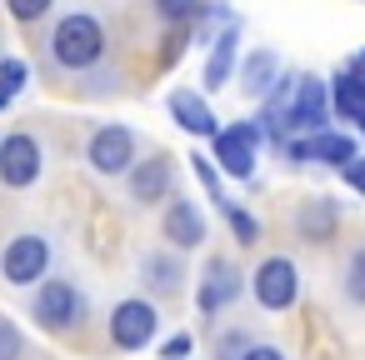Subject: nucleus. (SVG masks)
I'll return each mask as SVG.
<instances>
[{"label": "nucleus", "instance_id": "1", "mask_svg": "<svg viewBox=\"0 0 365 360\" xmlns=\"http://www.w3.org/2000/svg\"><path fill=\"white\" fill-rule=\"evenodd\" d=\"M106 56V26L91 16V11H71L56 21L51 31V61L66 71V76H81V71H96Z\"/></svg>", "mask_w": 365, "mask_h": 360}, {"label": "nucleus", "instance_id": "2", "mask_svg": "<svg viewBox=\"0 0 365 360\" xmlns=\"http://www.w3.org/2000/svg\"><path fill=\"white\" fill-rule=\"evenodd\" d=\"M31 320H36L46 335H71V330H81V320H86V295H81V285L66 280V275H46V280L36 285V295H31Z\"/></svg>", "mask_w": 365, "mask_h": 360}, {"label": "nucleus", "instance_id": "3", "mask_svg": "<svg viewBox=\"0 0 365 360\" xmlns=\"http://www.w3.org/2000/svg\"><path fill=\"white\" fill-rule=\"evenodd\" d=\"M86 165H91L96 175H106V180L130 175V170H135V130L120 125V120L96 125L91 140H86Z\"/></svg>", "mask_w": 365, "mask_h": 360}, {"label": "nucleus", "instance_id": "4", "mask_svg": "<svg viewBox=\"0 0 365 360\" xmlns=\"http://www.w3.org/2000/svg\"><path fill=\"white\" fill-rule=\"evenodd\" d=\"M260 140H265V130L260 125H250V120H235V125H225L215 140H210V160L220 165V175H230V180H255V150H260Z\"/></svg>", "mask_w": 365, "mask_h": 360}, {"label": "nucleus", "instance_id": "5", "mask_svg": "<svg viewBox=\"0 0 365 360\" xmlns=\"http://www.w3.org/2000/svg\"><path fill=\"white\" fill-rule=\"evenodd\" d=\"M0 275H6V285H36L51 275V240L41 230H21L6 240V250H0Z\"/></svg>", "mask_w": 365, "mask_h": 360}, {"label": "nucleus", "instance_id": "6", "mask_svg": "<svg viewBox=\"0 0 365 360\" xmlns=\"http://www.w3.org/2000/svg\"><path fill=\"white\" fill-rule=\"evenodd\" d=\"M41 175H46V145H41V135L11 130L6 140H0V185L31 190Z\"/></svg>", "mask_w": 365, "mask_h": 360}, {"label": "nucleus", "instance_id": "7", "mask_svg": "<svg viewBox=\"0 0 365 360\" xmlns=\"http://www.w3.org/2000/svg\"><path fill=\"white\" fill-rule=\"evenodd\" d=\"M250 295H255V305L260 310H290L295 305V295H300V270H295V260L290 255H265L260 265H255V275H250Z\"/></svg>", "mask_w": 365, "mask_h": 360}, {"label": "nucleus", "instance_id": "8", "mask_svg": "<svg viewBox=\"0 0 365 360\" xmlns=\"http://www.w3.org/2000/svg\"><path fill=\"white\" fill-rule=\"evenodd\" d=\"M106 330H110V345H115V350H145V345L155 340V330H160V310H155L150 300H140V295L115 300Z\"/></svg>", "mask_w": 365, "mask_h": 360}, {"label": "nucleus", "instance_id": "9", "mask_svg": "<svg viewBox=\"0 0 365 360\" xmlns=\"http://www.w3.org/2000/svg\"><path fill=\"white\" fill-rule=\"evenodd\" d=\"M160 235L170 240V250L190 255L210 240V225H205V210L190 200V195H170L165 200V215H160Z\"/></svg>", "mask_w": 365, "mask_h": 360}, {"label": "nucleus", "instance_id": "10", "mask_svg": "<svg viewBox=\"0 0 365 360\" xmlns=\"http://www.w3.org/2000/svg\"><path fill=\"white\" fill-rule=\"evenodd\" d=\"M240 290H245V275L225 255H210L205 275L195 280V305H200V315H220V310H230L240 300Z\"/></svg>", "mask_w": 365, "mask_h": 360}, {"label": "nucleus", "instance_id": "11", "mask_svg": "<svg viewBox=\"0 0 365 360\" xmlns=\"http://www.w3.org/2000/svg\"><path fill=\"white\" fill-rule=\"evenodd\" d=\"M330 115H335L330 81H320V76H300L295 110H290V130H295V135H320V130H330Z\"/></svg>", "mask_w": 365, "mask_h": 360}, {"label": "nucleus", "instance_id": "12", "mask_svg": "<svg viewBox=\"0 0 365 360\" xmlns=\"http://www.w3.org/2000/svg\"><path fill=\"white\" fill-rule=\"evenodd\" d=\"M125 185H130V200H135V205L170 200V195H175V155H170V150H155V155L135 160V170L125 175Z\"/></svg>", "mask_w": 365, "mask_h": 360}, {"label": "nucleus", "instance_id": "13", "mask_svg": "<svg viewBox=\"0 0 365 360\" xmlns=\"http://www.w3.org/2000/svg\"><path fill=\"white\" fill-rule=\"evenodd\" d=\"M165 110H170V120L185 130V135H195V140H215L225 125L215 120V110H210V101L200 96V91H170V101H165Z\"/></svg>", "mask_w": 365, "mask_h": 360}, {"label": "nucleus", "instance_id": "14", "mask_svg": "<svg viewBox=\"0 0 365 360\" xmlns=\"http://www.w3.org/2000/svg\"><path fill=\"white\" fill-rule=\"evenodd\" d=\"M335 230H340V205H335L330 195L300 200V210H295V235H300L305 245H330Z\"/></svg>", "mask_w": 365, "mask_h": 360}, {"label": "nucleus", "instance_id": "15", "mask_svg": "<svg viewBox=\"0 0 365 360\" xmlns=\"http://www.w3.org/2000/svg\"><path fill=\"white\" fill-rule=\"evenodd\" d=\"M235 56H240V21H230L215 41H210V56H205V91H225L230 76H235Z\"/></svg>", "mask_w": 365, "mask_h": 360}, {"label": "nucleus", "instance_id": "16", "mask_svg": "<svg viewBox=\"0 0 365 360\" xmlns=\"http://www.w3.org/2000/svg\"><path fill=\"white\" fill-rule=\"evenodd\" d=\"M180 280H185L180 250H145V255H140V285H145V290H155V295H180Z\"/></svg>", "mask_w": 365, "mask_h": 360}, {"label": "nucleus", "instance_id": "17", "mask_svg": "<svg viewBox=\"0 0 365 360\" xmlns=\"http://www.w3.org/2000/svg\"><path fill=\"white\" fill-rule=\"evenodd\" d=\"M280 86V56L265 46V51H250L245 61H240V91L250 96V101H265L270 91Z\"/></svg>", "mask_w": 365, "mask_h": 360}, {"label": "nucleus", "instance_id": "18", "mask_svg": "<svg viewBox=\"0 0 365 360\" xmlns=\"http://www.w3.org/2000/svg\"><path fill=\"white\" fill-rule=\"evenodd\" d=\"M330 96H335V115H340V120L365 125V86H360L355 71H340V76L330 81Z\"/></svg>", "mask_w": 365, "mask_h": 360}, {"label": "nucleus", "instance_id": "19", "mask_svg": "<svg viewBox=\"0 0 365 360\" xmlns=\"http://www.w3.org/2000/svg\"><path fill=\"white\" fill-rule=\"evenodd\" d=\"M310 150H315V160L320 165H335V170H345L360 150H355V135H340V130H320V135H310Z\"/></svg>", "mask_w": 365, "mask_h": 360}, {"label": "nucleus", "instance_id": "20", "mask_svg": "<svg viewBox=\"0 0 365 360\" xmlns=\"http://www.w3.org/2000/svg\"><path fill=\"white\" fill-rule=\"evenodd\" d=\"M220 215H225V225H230V235H235V245H255L260 240V220L245 210V205H235V200H225L220 205Z\"/></svg>", "mask_w": 365, "mask_h": 360}, {"label": "nucleus", "instance_id": "21", "mask_svg": "<svg viewBox=\"0 0 365 360\" xmlns=\"http://www.w3.org/2000/svg\"><path fill=\"white\" fill-rule=\"evenodd\" d=\"M150 6H155V16L170 21V26H190V21H200V16L210 11L205 0H150Z\"/></svg>", "mask_w": 365, "mask_h": 360}, {"label": "nucleus", "instance_id": "22", "mask_svg": "<svg viewBox=\"0 0 365 360\" xmlns=\"http://www.w3.org/2000/svg\"><path fill=\"white\" fill-rule=\"evenodd\" d=\"M345 300L350 305H365V245H355L350 250V260H345Z\"/></svg>", "mask_w": 365, "mask_h": 360}, {"label": "nucleus", "instance_id": "23", "mask_svg": "<svg viewBox=\"0 0 365 360\" xmlns=\"http://www.w3.org/2000/svg\"><path fill=\"white\" fill-rule=\"evenodd\" d=\"M255 340L240 330V325H230V330H220L215 335V360H245V350H250Z\"/></svg>", "mask_w": 365, "mask_h": 360}, {"label": "nucleus", "instance_id": "24", "mask_svg": "<svg viewBox=\"0 0 365 360\" xmlns=\"http://www.w3.org/2000/svg\"><path fill=\"white\" fill-rule=\"evenodd\" d=\"M0 360H26V330L11 315H0Z\"/></svg>", "mask_w": 365, "mask_h": 360}, {"label": "nucleus", "instance_id": "25", "mask_svg": "<svg viewBox=\"0 0 365 360\" xmlns=\"http://www.w3.org/2000/svg\"><path fill=\"white\" fill-rule=\"evenodd\" d=\"M26 81H31V71H26V61H16V56H6L0 61V96H21L26 91Z\"/></svg>", "mask_w": 365, "mask_h": 360}, {"label": "nucleus", "instance_id": "26", "mask_svg": "<svg viewBox=\"0 0 365 360\" xmlns=\"http://www.w3.org/2000/svg\"><path fill=\"white\" fill-rule=\"evenodd\" d=\"M195 175H200V185H205V195L215 200V210L225 205V190H220V165L210 160V155H195Z\"/></svg>", "mask_w": 365, "mask_h": 360}, {"label": "nucleus", "instance_id": "27", "mask_svg": "<svg viewBox=\"0 0 365 360\" xmlns=\"http://www.w3.org/2000/svg\"><path fill=\"white\" fill-rule=\"evenodd\" d=\"M51 6H56V0H6V11H11L21 26H36V21H46V16H51Z\"/></svg>", "mask_w": 365, "mask_h": 360}, {"label": "nucleus", "instance_id": "28", "mask_svg": "<svg viewBox=\"0 0 365 360\" xmlns=\"http://www.w3.org/2000/svg\"><path fill=\"white\" fill-rule=\"evenodd\" d=\"M190 345H195L190 335H170V340L160 345V360H185V355H190Z\"/></svg>", "mask_w": 365, "mask_h": 360}, {"label": "nucleus", "instance_id": "29", "mask_svg": "<svg viewBox=\"0 0 365 360\" xmlns=\"http://www.w3.org/2000/svg\"><path fill=\"white\" fill-rule=\"evenodd\" d=\"M340 175H345V185H355V190L365 195V155H355V160H350V165H345Z\"/></svg>", "mask_w": 365, "mask_h": 360}, {"label": "nucleus", "instance_id": "30", "mask_svg": "<svg viewBox=\"0 0 365 360\" xmlns=\"http://www.w3.org/2000/svg\"><path fill=\"white\" fill-rule=\"evenodd\" d=\"M245 360H285V350H280V345H250Z\"/></svg>", "mask_w": 365, "mask_h": 360}, {"label": "nucleus", "instance_id": "31", "mask_svg": "<svg viewBox=\"0 0 365 360\" xmlns=\"http://www.w3.org/2000/svg\"><path fill=\"white\" fill-rule=\"evenodd\" d=\"M6 106H11V96H0V110H6Z\"/></svg>", "mask_w": 365, "mask_h": 360}, {"label": "nucleus", "instance_id": "32", "mask_svg": "<svg viewBox=\"0 0 365 360\" xmlns=\"http://www.w3.org/2000/svg\"><path fill=\"white\" fill-rule=\"evenodd\" d=\"M0 140H6V135H0Z\"/></svg>", "mask_w": 365, "mask_h": 360}, {"label": "nucleus", "instance_id": "33", "mask_svg": "<svg viewBox=\"0 0 365 360\" xmlns=\"http://www.w3.org/2000/svg\"><path fill=\"white\" fill-rule=\"evenodd\" d=\"M0 61H6V56H0Z\"/></svg>", "mask_w": 365, "mask_h": 360}]
</instances>
